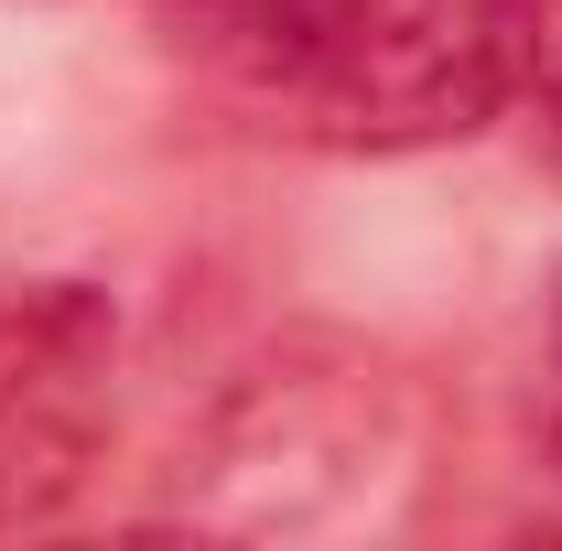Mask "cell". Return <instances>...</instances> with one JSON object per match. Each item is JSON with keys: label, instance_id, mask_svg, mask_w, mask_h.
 <instances>
[{"label": "cell", "instance_id": "1", "mask_svg": "<svg viewBox=\"0 0 562 551\" xmlns=\"http://www.w3.org/2000/svg\"><path fill=\"white\" fill-rule=\"evenodd\" d=\"M162 44L325 151L487 131L541 66L530 0H151Z\"/></svg>", "mask_w": 562, "mask_h": 551}, {"label": "cell", "instance_id": "2", "mask_svg": "<svg viewBox=\"0 0 562 551\" xmlns=\"http://www.w3.org/2000/svg\"><path fill=\"white\" fill-rule=\"evenodd\" d=\"M432 476V401L412 368L347 336H292L216 390L184 443L173 519L216 541H347L401 530Z\"/></svg>", "mask_w": 562, "mask_h": 551}, {"label": "cell", "instance_id": "3", "mask_svg": "<svg viewBox=\"0 0 562 551\" xmlns=\"http://www.w3.org/2000/svg\"><path fill=\"white\" fill-rule=\"evenodd\" d=\"M109 303L87 281H0V519H44L98 443Z\"/></svg>", "mask_w": 562, "mask_h": 551}, {"label": "cell", "instance_id": "4", "mask_svg": "<svg viewBox=\"0 0 562 551\" xmlns=\"http://www.w3.org/2000/svg\"><path fill=\"white\" fill-rule=\"evenodd\" d=\"M552 120H562V87H552Z\"/></svg>", "mask_w": 562, "mask_h": 551}, {"label": "cell", "instance_id": "5", "mask_svg": "<svg viewBox=\"0 0 562 551\" xmlns=\"http://www.w3.org/2000/svg\"><path fill=\"white\" fill-rule=\"evenodd\" d=\"M552 346H562V314H552Z\"/></svg>", "mask_w": 562, "mask_h": 551}]
</instances>
